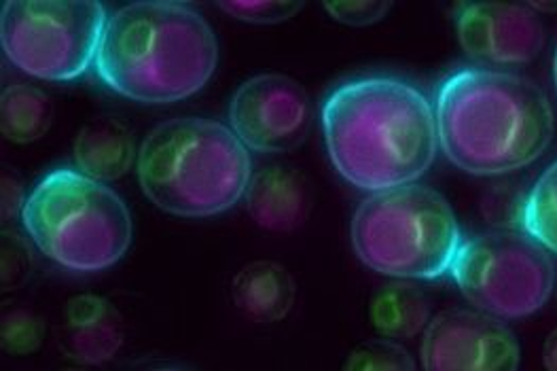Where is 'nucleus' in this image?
I'll use <instances>...</instances> for the list:
<instances>
[{"mask_svg": "<svg viewBox=\"0 0 557 371\" xmlns=\"http://www.w3.org/2000/svg\"><path fill=\"white\" fill-rule=\"evenodd\" d=\"M216 62L214 33L191 4L134 2L109 15L94 66L123 98L170 104L198 94Z\"/></svg>", "mask_w": 557, "mask_h": 371, "instance_id": "obj_3", "label": "nucleus"}, {"mask_svg": "<svg viewBox=\"0 0 557 371\" xmlns=\"http://www.w3.org/2000/svg\"><path fill=\"white\" fill-rule=\"evenodd\" d=\"M431 304L426 295L407 281L377 290L371 299V323L388 339H411L429 327Z\"/></svg>", "mask_w": 557, "mask_h": 371, "instance_id": "obj_16", "label": "nucleus"}, {"mask_svg": "<svg viewBox=\"0 0 557 371\" xmlns=\"http://www.w3.org/2000/svg\"><path fill=\"white\" fill-rule=\"evenodd\" d=\"M134 153L129 129L115 120H96L85 125L75 143V160L81 172L102 183L127 174Z\"/></svg>", "mask_w": 557, "mask_h": 371, "instance_id": "obj_15", "label": "nucleus"}, {"mask_svg": "<svg viewBox=\"0 0 557 371\" xmlns=\"http://www.w3.org/2000/svg\"><path fill=\"white\" fill-rule=\"evenodd\" d=\"M391 2H326L324 9L331 13V17H335L342 24L348 26H369L380 22L388 11H391Z\"/></svg>", "mask_w": 557, "mask_h": 371, "instance_id": "obj_23", "label": "nucleus"}, {"mask_svg": "<svg viewBox=\"0 0 557 371\" xmlns=\"http://www.w3.org/2000/svg\"><path fill=\"white\" fill-rule=\"evenodd\" d=\"M2 134L13 143H33L49 129L51 100L33 85H9L2 94Z\"/></svg>", "mask_w": 557, "mask_h": 371, "instance_id": "obj_17", "label": "nucleus"}, {"mask_svg": "<svg viewBox=\"0 0 557 371\" xmlns=\"http://www.w3.org/2000/svg\"><path fill=\"white\" fill-rule=\"evenodd\" d=\"M346 370L411 371L416 370V361L403 346L391 339H371L355 348Z\"/></svg>", "mask_w": 557, "mask_h": 371, "instance_id": "obj_19", "label": "nucleus"}, {"mask_svg": "<svg viewBox=\"0 0 557 371\" xmlns=\"http://www.w3.org/2000/svg\"><path fill=\"white\" fill-rule=\"evenodd\" d=\"M252 176L244 143L201 118H176L151 129L138 153V178L147 198L176 217H214L246 194Z\"/></svg>", "mask_w": 557, "mask_h": 371, "instance_id": "obj_4", "label": "nucleus"}, {"mask_svg": "<svg viewBox=\"0 0 557 371\" xmlns=\"http://www.w3.org/2000/svg\"><path fill=\"white\" fill-rule=\"evenodd\" d=\"M42 342V323L24 308L9 310L2 317V348L9 355H30Z\"/></svg>", "mask_w": 557, "mask_h": 371, "instance_id": "obj_20", "label": "nucleus"}, {"mask_svg": "<svg viewBox=\"0 0 557 371\" xmlns=\"http://www.w3.org/2000/svg\"><path fill=\"white\" fill-rule=\"evenodd\" d=\"M433 107L445 158L475 176L534 164L556 129L545 91L507 71H456L438 85Z\"/></svg>", "mask_w": 557, "mask_h": 371, "instance_id": "obj_2", "label": "nucleus"}, {"mask_svg": "<svg viewBox=\"0 0 557 371\" xmlns=\"http://www.w3.org/2000/svg\"><path fill=\"white\" fill-rule=\"evenodd\" d=\"M422 363L429 371L518 370V337L487 312L447 310L424 331Z\"/></svg>", "mask_w": 557, "mask_h": 371, "instance_id": "obj_10", "label": "nucleus"}, {"mask_svg": "<svg viewBox=\"0 0 557 371\" xmlns=\"http://www.w3.org/2000/svg\"><path fill=\"white\" fill-rule=\"evenodd\" d=\"M304 4L290 0H261V2H219V9L239 22L248 24H278L290 20Z\"/></svg>", "mask_w": 557, "mask_h": 371, "instance_id": "obj_21", "label": "nucleus"}, {"mask_svg": "<svg viewBox=\"0 0 557 371\" xmlns=\"http://www.w3.org/2000/svg\"><path fill=\"white\" fill-rule=\"evenodd\" d=\"M456 33L479 69L503 71L530 64L545 45V28L528 4H460Z\"/></svg>", "mask_w": 557, "mask_h": 371, "instance_id": "obj_11", "label": "nucleus"}, {"mask_svg": "<svg viewBox=\"0 0 557 371\" xmlns=\"http://www.w3.org/2000/svg\"><path fill=\"white\" fill-rule=\"evenodd\" d=\"M60 344L71 359L81 363L111 361L123 344L120 312L96 295L71 299L60 325Z\"/></svg>", "mask_w": 557, "mask_h": 371, "instance_id": "obj_12", "label": "nucleus"}, {"mask_svg": "<svg viewBox=\"0 0 557 371\" xmlns=\"http://www.w3.org/2000/svg\"><path fill=\"white\" fill-rule=\"evenodd\" d=\"M543 363L547 370L557 371V330L549 333L543 348Z\"/></svg>", "mask_w": 557, "mask_h": 371, "instance_id": "obj_25", "label": "nucleus"}, {"mask_svg": "<svg viewBox=\"0 0 557 371\" xmlns=\"http://www.w3.org/2000/svg\"><path fill=\"white\" fill-rule=\"evenodd\" d=\"M234 301L246 319L276 323L293 310L295 281L276 261L248 263L234 281Z\"/></svg>", "mask_w": 557, "mask_h": 371, "instance_id": "obj_14", "label": "nucleus"}, {"mask_svg": "<svg viewBox=\"0 0 557 371\" xmlns=\"http://www.w3.org/2000/svg\"><path fill=\"white\" fill-rule=\"evenodd\" d=\"M554 79H556V87H557V51H556V55H554Z\"/></svg>", "mask_w": 557, "mask_h": 371, "instance_id": "obj_27", "label": "nucleus"}, {"mask_svg": "<svg viewBox=\"0 0 557 371\" xmlns=\"http://www.w3.org/2000/svg\"><path fill=\"white\" fill-rule=\"evenodd\" d=\"M519 223L532 240L557 255V162L534 181L521 205Z\"/></svg>", "mask_w": 557, "mask_h": 371, "instance_id": "obj_18", "label": "nucleus"}, {"mask_svg": "<svg viewBox=\"0 0 557 371\" xmlns=\"http://www.w3.org/2000/svg\"><path fill=\"white\" fill-rule=\"evenodd\" d=\"M449 274L478 310L503 321L539 312L556 289L549 252L518 232L465 238Z\"/></svg>", "mask_w": 557, "mask_h": 371, "instance_id": "obj_8", "label": "nucleus"}, {"mask_svg": "<svg viewBox=\"0 0 557 371\" xmlns=\"http://www.w3.org/2000/svg\"><path fill=\"white\" fill-rule=\"evenodd\" d=\"M230 124L246 149L286 153L297 149L312 125L306 89L286 75H259L239 85Z\"/></svg>", "mask_w": 557, "mask_h": 371, "instance_id": "obj_9", "label": "nucleus"}, {"mask_svg": "<svg viewBox=\"0 0 557 371\" xmlns=\"http://www.w3.org/2000/svg\"><path fill=\"white\" fill-rule=\"evenodd\" d=\"M244 196L257 225L276 234L295 232L310 212V194L304 176L284 165L263 168L252 174Z\"/></svg>", "mask_w": 557, "mask_h": 371, "instance_id": "obj_13", "label": "nucleus"}, {"mask_svg": "<svg viewBox=\"0 0 557 371\" xmlns=\"http://www.w3.org/2000/svg\"><path fill=\"white\" fill-rule=\"evenodd\" d=\"M532 11H541V13H549V11H557V2H532L528 4Z\"/></svg>", "mask_w": 557, "mask_h": 371, "instance_id": "obj_26", "label": "nucleus"}, {"mask_svg": "<svg viewBox=\"0 0 557 371\" xmlns=\"http://www.w3.org/2000/svg\"><path fill=\"white\" fill-rule=\"evenodd\" d=\"M322 129L337 172L371 194L416 183L437 156L435 107L398 77L337 85L322 104Z\"/></svg>", "mask_w": 557, "mask_h": 371, "instance_id": "obj_1", "label": "nucleus"}, {"mask_svg": "<svg viewBox=\"0 0 557 371\" xmlns=\"http://www.w3.org/2000/svg\"><path fill=\"white\" fill-rule=\"evenodd\" d=\"M109 15L91 0H13L2 7L9 62L47 82H71L96 64Z\"/></svg>", "mask_w": 557, "mask_h": 371, "instance_id": "obj_7", "label": "nucleus"}, {"mask_svg": "<svg viewBox=\"0 0 557 371\" xmlns=\"http://www.w3.org/2000/svg\"><path fill=\"white\" fill-rule=\"evenodd\" d=\"M30 250L22 236L4 234L2 243V287L4 290L15 289L30 274Z\"/></svg>", "mask_w": 557, "mask_h": 371, "instance_id": "obj_22", "label": "nucleus"}, {"mask_svg": "<svg viewBox=\"0 0 557 371\" xmlns=\"http://www.w3.org/2000/svg\"><path fill=\"white\" fill-rule=\"evenodd\" d=\"M22 219L40 252L73 272L107 270L132 245V217L123 200L81 170L47 174L28 196Z\"/></svg>", "mask_w": 557, "mask_h": 371, "instance_id": "obj_6", "label": "nucleus"}, {"mask_svg": "<svg viewBox=\"0 0 557 371\" xmlns=\"http://www.w3.org/2000/svg\"><path fill=\"white\" fill-rule=\"evenodd\" d=\"M462 240L449 202L418 183L367 196L352 219V245L360 261L400 281L445 276Z\"/></svg>", "mask_w": 557, "mask_h": 371, "instance_id": "obj_5", "label": "nucleus"}, {"mask_svg": "<svg viewBox=\"0 0 557 371\" xmlns=\"http://www.w3.org/2000/svg\"><path fill=\"white\" fill-rule=\"evenodd\" d=\"M26 200L28 198H24L22 183L15 176H11L9 172H4V176H2V219H4V223H9L20 212H24Z\"/></svg>", "mask_w": 557, "mask_h": 371, "instance_id": "obj_24", "label": "nucleus"}]
</instances>
